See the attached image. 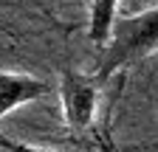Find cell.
I'll return each instance as SVG.
<instances>
[{
	"mask_svg": "<svg viewBox=\"0 0 158 152\" xmlns=\"http://www.w3.org/2000/svg\"><path fill=\"white\" fill-rule=\"evenodd\" d=\"M155 51H158V6L138 11V14L116 17L107 42L99 51L93 79L99 85H105L113 73L147 59Z\"/></svg>",
	"mask_w": 158,
	"mask_h": 152,
	"instance_id": "cell-1",
	"label": "cell"
},
{
	"mask_svg": "<svg viewBox=\"0 0 158 152\" xmlns=\"http://www.w3.org/2000/svg\"><path fill=\"white\" fill-rule=\"evenodd\" d=\"M99 85L93 73H79L65 68L59 73V102H62V118L73 138H85L93 130L96 107H99Z\"/></svg>",
	"mask_w": 158,
	"mask_h": 152,
	"instance_id": "cell-2",
	"label": "cell"
},
{
	"mask_svg": "<svg viewBox=\"0 0 158 152\" xmlns=\"http://www.w3.org/2000/svg\"><path fill=\"white\" fill-rule=\"evenodd\" d=\"M48 90L51 85L37 79V76L17 73V70H0V118H6L11 110L23 107L28 102L43 99Z\"/></svg>",
	"mask_w": 158,
	"mask_h": 152,
	"instance_id": "cell-3",
	"label": "cell"
},
{
	"mask_svg": "<svg viewBox=\"0 0 158 152\" xmlns=\"http://www.w3.org/2000/svg\"><path fill=\"white\" fill-rule=\"evenodd\" d=\"M118 17V0H90V40L102 48L110 37L113 20Z\"/></svg>",
	"mask_w": 158,
	"mask_h": 152,
	"instance_id": "cell-4",
	"label": "cell"
},
{
	"mask_svg": "<svg viewBox=\"0 0 158 152\" xmlns=\"http://www.w3.org/2000/svg\"><path fill=\"white\" fill-rule=\"evenodd\" d=\"M0 152H54V149L26 144V141H17V138H9V135H0Z\"/></svg>",
	"mask_w": 158,
	"mask_h": 152,
	"instance_id": "cell-5",
	"label": "cell"
},
{
	"mask_svg": "<svg viewBox=\"0 0 158 152\" xmlns=\"http://www.w3.org/2000/svg\"><path fill=\"white\" fill-rule=\"evenodd\" d=\"M0 34H3V37H11V40H14V31H11V28H6L3 23H0Z\"/></svg>",
	"mask_w": 158,
	"mask_h": 152,
	"instance_id": "cell-6",
	"label": "cell"
},
{
	"mask_svg": "<svg viewBox=\"0 0 158 152\" xmlns=\"http://www.w3.org/2000/svg\"><path fill=\"white\" fill-rule=\"evenodd\" d=\"M107 152H122V149H118L116 144H107Z\"/></svg>",
	"mask_w": 158,
	"mask_h": 152,
	"instance_id": "cell-7",
	"label": "cell"
}]
</instances>
